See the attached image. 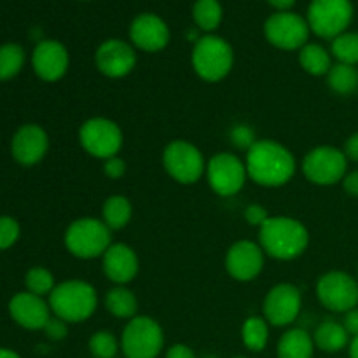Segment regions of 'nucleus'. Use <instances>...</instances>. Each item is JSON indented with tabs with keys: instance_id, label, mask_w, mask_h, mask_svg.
Returning a JSON list of instances; mask_svg holds the SVG:
<instances>
[{
	"instance_id": "f257e3e1",
	"label": "nucleus",
	"mask_w": 358,
	"mask_h": 358,
	"mask_svg": "<svg viewBox=\"0 0 358 358\" xmlns=\"http://www.w3.org/2000/svg\"><path fill=\"white\" fill-rule=\"evenodd\" d=\"M245 166L252 182L262 187H280L292 180L296 173V157L275 140H257L247 150Z\"/></svg>"
},
{
	"instance_id": "f03ea898",
	"label": "nucleus",
	"mask_w": 358,
	"mask_h": 358,
	"mask_svg": "<svg viewBox=\"0 0 358 358\" xmlns=\"http://www.w3.org/2000/svg\"><path fill=\"white\" fill-rule=\"evenodd\" d=\"M259 245L269 257L292 261L306 252L310 233L301 220L292 217H269L259 227Z\"/></svg>"
},
{
	"instance_id": "7ed1b4c3",
	"label": "nucleus",
	"mask_w": 358,
	"mask_h": 358,
	"mask_svg": "<svg viewBox=\"0 0 358 358\" xmlns=\"http://www.w3.org/2000/svg\"><path fill=\"white\" fill-rule=\"evenodd\" d=\"M98 306L96 290L83 280H69L49 294V308L55 317L66 324H80L93 317Z\"/></svg>"
},
{
	"instance_id": "20e7f679",
	"label": "nucleus",
	"mask_w": 358,
	"mask_h": 358,
	"mask_svg": "<svg viewBox=\"0 0 358 358\" xmlns=\"http://www.w3.org/2000/svg\"><path fill=\"white\" fill-rule=\"evenodd\" d=\"M192 69L206 83H219L231 72L234 52L229 42L217 35L198 38L192 48Z\"/></svg>"
},
{
	"instance_id": "39448f33",
	"label": "nucleus",
	"mask_w": 358,
	"mask_h": 358,
	"mask_svg": "<svg viewBox=\"0 0 358 358\" xmlns=\"http://www.w3.org/2000/svg\"><path fill=\"white\" fill-rule=\"evenodd\" d=\"M110 233L103 220L83 217L66 227L65 247L77 259L101 257L112 245Z\"/></svg>"
},
{
	"instance_id": "423d86ee",
	"label": "nucleus",
	"mask_w": 358,
	"mask_h": 358,
	"mask_svg": "<svg viewBox=\"0 0 358 358\" xmlns=\"http://www.w3.org/2000/svg\"><path fill=\"white\" fill-rule=\"evenodd\" d=\"M163 348V329L154 318L136 315L128 320L121 334V350L126 358H157Z\"/></svg>"
},
{
	"instance_id": "0eeeda50",
	"label": "nucleus",
	"mask_w": 358,
	"mask_h": 358,
	"mask_svg": "<svg viewBox=\"0 0 358 358\" xmlns=\"http://www.w3.org/2000/svg\"><path fill=\"white\" fill-rule=\"evenodd\" d=\"M163 166L178 184H196L206 173V163L201 150L185 140H173L163 150Z\"/></svg>"
},
{
	"instance_id": "6e6552de",
	"label": "nucleus",
	"mask_w": 358,
	"mask_h": 358,
	"mask_svg": "<svg viewBox=\"0 0 358 358\" xmlns=\"http://www.w3.org/2000/svg\"><path fill=\"white\" fill-rule=\"evenodd\" d=\"M352 20L353 6L350 0H313L308 9L306 21L315 35L334 41L345 34Z\"/></svg>"
},
{
	"instance_id": "1a4fd4ad",
	"label": "nucleus",
	"mask_w": 358,
	"mask_h": 358,
	"mask_svg": "<svg viewBox=\"0 0 358 358\" xmlns=\"http://www.w3.org/2000/svg\"><path fill=\"white\" fill-rule=\"evenodd\" d=\"M79 142L90 156L110 159L122 147V131L112 119L91 117L79 128Z\"/></svg>"
},
{
	"instance_id": "9d476101",
	"label": "nucleus",
	"mask_w": 358,
	"mask_h": 358,
	"mask_svg": "<svg viewBox=\"0 0 358 358\" xmlns=\"http://www.w3.org/2000/svg\"><path fill=\"white\" fill-rule=\"evenodd\" d=\"M348 170V157L345 152L331 145L311 149L303 159V173L311 184L334 185L343 182Z\"/></svg>"
},
{
	"instance_id": "9b49d317",
	"label": "nucleus",
	"mask_w": 358,
	"mask_h": 358,
	"mask_svg": "<svg viewBox=\"0 0 358 358\" xmlns=\"http://www.w3.org/2000/svg\"><path fill=\"white\" fill-rule=\"evenodd\" d=\"M322 306L334 313H348L358 306V280L345 271H329L317 282Z\"/></svg>"
},
{
	"instance_id": "f8f14e48",
	"label": "nucleus",
	"mask_w": 358,
	"mask_h": 358,
	"mask_svg": "<svg viewBox=\"0 0 358 358\" xmlns=\"http://www.w3.org/2000/svg\"><path fill=\"white\" fill-rule=\"evenodd\" d=\"M310 31L308 21L290 10H278L269 16L264 24V34L269 44L283 51L303 49L308 44Z\"/></svg>"
},
{
	"instance_id": "ddd939ff",
	"label": "nucleus",
	"mask_w": 358,
	"mask_h": 358,
	"mask_svg": "<svg viewBox=\"0 0 358 358\" xmlns=\"http://www.w3.org/2000/svg\"><path fill=\"white\" fill-rule=\"evenodd\" d=\"M206 177L213 191L222 198L238 194L247 182V166L231 152H219L206 164Z\"/></svg>"
},
{
	"instance_id": "4468645a",
	"label": "nucleus",
	"mask_w": 358,
	"mask_h": 358,
	"mask_svg": "<svg viewBox=\"0 0 358 358\" xmlns=\"http://www.w3.org/2000/svg\"><path fill=\"white\" fill-rule=\"evenodd\" d=\"M303 308L301 290L292 283H278L266 294L262 313L273 327H287L297 320Z\"/></svg>"
},
{
	"instance_id": "2eb2a0df",
	"label": "nucleus",
	"mask_w": 358,
	"mask_h": 358,
	"mask_svg": "<svg viewBox=\"0 0 358 358\" xmlns=\"http://www.w3.org/2000/svg\"><path fill=\"white\" fill-rule=\"evenodd\" d=\"M226 269L238 282H252L264 269V250L254 241H236L227 250Z\"/></svg>"
},
{
	"instance_id": "dca6fc26",
	"label": "nucleus",
	"mask_w": 358,
	"mask_h": 358,
	"mask_svg": "<svg viewBox=\"0 0 358 358\" xmlns=\"http://www.w3.org/2000/svg\"><path fill=\"white\" fill-rule=\"evenodd\" d=\"M94 63L103 76L110 77V79H119V77L131 73V70L135 69L136 52L128 42L121 41V38H108V41L101 42L100 48L96 49Z\"/></svg>"
},
{
	"instance_id": "f3484780",
	"label": "nucleus",
	"mask_w": 358,
	"mask_h": 358,
	"mask_svg": "<svg viewBox=\"0 0 358 358\" xmlns=\"http://www.w3.org/2000/svg\"><path fill=\"white\" fill-rule=\"evenodd\" d=\"M70 56L65 45L58 41H41L31 55V65L38 79L56 83L69 70Z\"/></svg>"
},
{
	"instance_id": "a211bd4d",
	"label": "nucleus",
	"mask_w": 358,
	"mask_h": 358,
	"mask_svg": "<svg viewBox=\"0 0 358 358\" xmlns=\"http://www.w3.org/2000/svg\"><path fill=\"white\" fill-rule=\"evenodd\" d=\"M129 38L135 48L147 52H157L170 42V28L157 14H140L129 27Z\"/></svg>"
},
{
	"instance_id": "6ab92c4d",
	"label": "nucleus",
	"mask_w": 358,
	"mask_h": 358,
	"mask_svg": "<svg viewBox=\"0 0 358 358\" xmlns=\"http://www.w3.org/2000/svg\"><path fill=\"white\" fill-rule=\"evenodd\" d=\"M49 149V138L44 128L38 124H24L14 133L10 152L13 157L23 166H34L44 159Z\"/></svg>"
},
{
	"instance_id": "aec40b11",
	"label": "nucleus",
	"mask_w": 358,
	"mask_h": 358,
	"mask_svg": "<svg viewBox=\"0 0 358 358\" xmlns=\"http://www.w3.org/2000/svg\"><path fill=\"white\" fill-rule=\"evenodd\" d=\"M9 313L13 320L27 331H41L51 318V308L41 296L27 290L9 301Z\"/></svg>"
},
{
	"instance_id": "412c9836",
	"label": "nucleus",
	"mask_w": 358,
	"mask_h": 358,
	"mask_svg": "<svg viewBox=\"0 0 358 358\" xmlns=\"http://www.w3.org/2000/svg\"><path fill=\"white\" fill-rule=\"evenodd\" d=\"M101 268L105 276L115 285H126L138 275V255L129 245L112 243L101 255Z\"/></svg>"
},
{
	"instance_id": "4be33fe9",
	"label": "nucleus",
	"mask_w": 358,
	"mask_h": 358,
	"mask_svg": "<svg viewBox=\"0 0 358 358\" xmlns=\"http://www.w3.org/2000/svg\"><path fill=\"white\" fill-rule=\"evenodd\" d=\"M313 336L308 334L304 329H289L285 334L280 338L278 358H313L315 353Z\"/></svg>"
},
{
	"instance_id": "5701e85b",
	"label": "nucleus",
	"mask_w": 358,
	"mask_h": 358,
	"mask_svg": "<svg viewBox=\"0 0 358 358\" xmlns=\"http://www.w3.org/2000/svg\"><path fill=\"white\" fill-rule=\"evenodd\" d=\"M315 346L325 353H338L350 345V334L345 325L334 320L322 322L313 334Z\"/></svg>"
},
{
	"instance_id": "b1692460",
	"label": "nucleus",
	"mask_w": 358,
	"mask_h": 358,
	"mask_svg": "<svg viewBox=\"0 0 358 358\" xmlns=\"http://www.w3.org/2000/svg\"><path fill=\"white\" fill-rule=\"evenodd\" d=\"M105 308L115 318L131 320L133 317H136V311H138V299L124 285H117L115 289L108 290L105 294Z\"/></svg>"
},
{
	"instance_id": "393cba45",
	"label": "nucleus",
	"mask_w": 358,
	"mask_h": 358,
	"mask_svg": "<svg viewBox=\"0 0 358 358\" xmlns=\"http://www.w3.org/2000/svg\"><path fill=\"white\" fill-rule=\"evenodd\" d=\"M133 215V206L128 198L124 196H110L105 199L103 208H101V220L107 224L110 231H119L126 227L131 220Z\"/></svg>"
},
{
	"instance_id": "a878e982",
	"label": "nucleus",
	"mask_w": 358,
	"mask_h": 358,
	"mask_svg": "<svg viewBox=\"0 0 358 358\" xmlns=\"http://www.w3.org/2000/svg\"><path fill=\"white\" fill-rule=\"evenodd\" d=\"M299 63L301 69L310 76H327L332 69V56L320 44H306L299 49Z\"/></svg>"
},
{
	"instance_id": "bb28decb",
	"label": "nucleus",
	"mask_w": 358,
	"mask_h": 358,
	"mask_svg": "<svg viewBox=\"0 0 358 358\" xmlns=\"http://www.w3.org/2000/svg\"><path fill=\"white\" fill-rule=\"evenodd\" d=\"M241 339L248 352H262L269 341V324L266 322V318L248 317L241 327Z\"/></svg>"
},
{
	"instance_id": "cd10ccee",
	"label": "nucleus",
	"mask_w": 358,
	"mask_h": 358,
	"mask_svg": "<svg viewBox=\"0 0 358 358\" xmlns=\"http://www.w3.org/2000/svg\"><path fill=\"white\" fill-rule=\"evenodd\" d=\"M327 84L338 94H352L358 90V69L346 63H336L327 73Z\"/></svg>"
},
{
	"instance_id": "c85d7f7f",
	"label": "nucleus",
	"mask_w": 358,
	"mask_h": 358,
	"mask_svg": "<svg viewBox=\"0 0 358 358\" xmlns=\"http://www.w3.org/2000/svg\"><path fill=\"white\" fill-rule=\"evenodd\" d=\"M192 17L203 31H213L222 21V6L219 0H196Z\"/></svg>"
},
{
	"instance_id": "c756f323",
	"label": "nucleus",
	"mask_w": 358,
	"mask_h": 358,
	"mask_svg": "<svg viewBox=\"0 0 358 358\" xmlns=\"http://www.w3.org/2000/svg\"><path fill=\"white\" fill-rule=\"evenodd\" d=\"M24 65V51L20 44L0 45V80H9Z\"/></svg>"
},
{
	"instance_id": "7c9ffc66",
	"label": "nucleus",
	"mask_w": 358,
	"mask_h": 358,
	"mask_svg": "<svg viewBox=\"0 0 358 358\" xmlns=\"http://www.w3.org/2000/svg\"><path fill=\"white\" fill-rule=\"evenodd\" d=\"M332 55L338 63L346 65H358V34L355 31H345L332 41Z\"/></svg>"
},
{
	"instance_id": "2f4dec72",
	"label": "nucleus",
	"mask_w": 358,
	"mask_h": 358,
	"mask_svg": "<svg viewBox=\"0 0 358 358\" xmlns=\"http://www.w3.org/2000/svg\"><path fill=\"white\" fill-rule=\"evenodd\" d=\"M87 346L94 358H114L121 350V341L112 332L98 331L91 336Z\"/></svg>"
},
{
	"instance_id": "473e14b6",
	"label": "nucleus",
	"mask_w": 358,
	"mask_h": 358,
	"mask_svg": "<svg viewBox=\"0 0 358 358\" xmlns=\"http://www.w3.org/2000/svg\"><path fill=\"white\" fill-rule=\"evenodd\" d=\"M24 285L28 292L35 296H49L55 290V276L45 268H31L24 276Z\"/></svg>"
},
{
	"instance_id": "72a5a7b5",
	"label": "nucleus",
	"mask_w": 358,
	"mask_h": 358,
	"mask_svg": "<svg viewBox=\"0 0 358 358\" xmlns=\"http://www.w3.org/2000/svg\"><path fill=\"white\" fill-rule=\"evenodd\" d=\"M20 238V224L16 219L7 215H0V250H7L13 247Z\"/></svg>"
},
{
	"instance_id": "f704fd0d",
	"label": "nucleus",
	"mask_w": 358,
	"mask_h": 358,
	"mask_svg": "<svg viewBox=\"0 0 358 358\" xmlns=\"http://www.w3.org/2000/svg\"><path fill=\"white\" fill-rule=\"evenodd\" d=\"M229 138L233 145H236L238 149H243V150H248L255 142H257V140H255L254 129L247 124L234 126L229 133Z\"/></svg>"
},
{
	"instance_id": "c9c22d12",
	"label": "nucleus",
	"mask_w": 358,
	"mask_h": 358,
	"mask_svg": "<svg viewBox=\"0 0 358 358\" xmlns=\"http://www.w3.org/2000/svg\"><path fill=\"white\" fill-rule=\"evenodd\" d=\"M42 331H44V334L48 336L51 341H62V339H65L66 334H69V324H66L65 320H62V318L51 317Z\"/></svg>"
},
{
	"instance_id": "e433bc0d",
	"label": "nucleus",
	"mask_w": 358,
	"mask_h": 358,
	"mask_svg": "<svg viewBox=\"0 0 358 358\" xmlns=\"http://www.w3.org/2000/svg\"><path fill=\"white\" fill-rule=\"evenodd\" d=\"M269 217L271 215L268 213V210L262 205H257V203H252V205H248L247 208H245V220H247L250 226L261 227Z\"/></svg>"
},
{
	"instance_id": "4c0bfd02",
	"label": "nucleus",
	"mask_w": 358,
	"mask_h": 358,
	"mask_svg": "<svg viewBox=\"0 0 358 358\" xmlns=\"http://www.w3.org/2000/svg\"><path fill=\"white\" fill-rule=\"evenodd\" d=\"M103 173H105V177L112 178V180H119V178L126 173L124 159H121L119 156L110 157V159H105Z\"/></svg>"
},
{
	"instance_id": "58836bf2",
	"label": "nucleus",
	"mask_w": 358,
	"mask_h": 358,
	"mask_svg": "<svg viewBox=\"0 0 358 358\" xmlns=\"http://www.w3.org/2000/svg\"><path fill=\"white\" fill-rule=\"evenodd\" d=\"M346 332H348L352 338L358 336V308H353L348 313H345V320H343Z\"/></svg>"
},
{
	"instance_id": "ea45409f",
	"label": "nucleus",
	"mask_w": 358,
	"mask_h": 358,
	"mask_svg": "<svg viewBox=\"0 0 358 358\" xmlns=\"http://www.w3.org/2000/svg\"><path fill=\"white\" fill-rule=\"evenodd\" d=\"M166 358H196V355L187 345H180L178 343V345H173L168 348Z\"/></svg>"
},
{
	"instance_id": "a19ab883",
	"label": "nucleus",
	"mask_w": 358,
	"mask_h": 358,
	"mask_svg": "<svg viewBox=\"0 0 358 358\" xmlns=\"http://www.w3.org/2000/svg\"><path fill=\"white\" fill-rule=\"evenodd\" d=\"M345 156L348 157L350 161H357L358 163V133H353L345 143V149H343Z\"/></svg>"
},
{
	"instance_id": "79ce46f5",
	"label": "nucleus",
	"mask_w": 358,
	"mask_h": 358,
	"mask_svg": "<svg viewBox=\"0 0 358 358\" xmlns=\"http://www.w3.org/2000/svg\"><path fill=\"white\" fill-rule=\"evenodd\" d=\"M343 187H345V191L350 196L358 198V170L352 171V173H346V177L343 178Z\"/></svg>"
},
{
	"instance_id": "37998d69",
	"label": "nucleus",
	"mask_w": 358,
	"mask_h": 358,
	"mask_svg": "<svg viewBox=\"0 0 358 358\" xmlns=\"http://www.w3.org/2000/svg\"><path fill=\"white\" fill-rule=\"evenodd\" d=\"M268 2L271 3V6L275 7V9L289 10L290 7H292L294 3H296V0H268Z\"/></svg>"
},
{
	"instance_id": "c03bdc74",
	"label": "nucleus",
	"mask_w": 358,
	"mask_h": 358,
	"mask_svg": "<svg viewBox=\"0 0 358 358\" xmlns=\"http://www.w3.org/2000/svg\"><path fill=\"white\" fill-rule=\"evenodd\" d=\"M348 350H350V358H358V336L352 338V341H350L348 345Z\"/></svg>"
},
{
	"instance_id": "a18cd8bd",
	"label": "nucleus",
	"mask_w": 358,
	"mask_h": 358,
	"mask_svg": "<svg viewBox=\"0 0 358 358\" xmlns=\"http://www.w3.org/2000/svg\"><path fill=\"white\" fill-rule=\"evenodd\" d=\"M0 358H21V357L17 355L16 352H13V350L0 348Z\"/></svg>"
},
{
	"instance_id": "49530a36",
	"label": "nucleus",
	"mask_w": 358,
	"mask_h": 358,
	"mask_svg": "<svg viewBox=\"0 0 358 358\" xmlns=\"http://www.w3.org/2000/svg\"><path fill=\"white\" fill-rule=\"evenodd\" d=\"M234 358H248V357H234Z\"/></svg>"
},
{
	"instance_id": "de8ad7c7",
	"label": "nucleus",
	"mask_w": 358,
	"mask_h": 358,
	"mask_svg": "<svg viewBox=\"0 0 358 358\" xmlns=\"http://www.w3.org/2000/svg\"><path fill=\"white\" fill-rule=\"evenodd\" d=\"M206 358H215V357H206Z\"/></svg>"
},
{
	"instance_id": "09e8293b",
	"label": "nucleus",
	"mask_w": 358,
	"mask_h": 358,
	"mask_svg": "<svg viewBox=\"0 0 358 358\" xmlns=\"http://www.w3.org/2000/svg\"><path fill=\"white\" fill-rule=\"evenodd\" d=\"M357 280H358V278H357Z\"/></svg>"
}]
</instances>
